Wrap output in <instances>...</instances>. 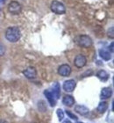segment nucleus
Segmentation results:
<instances>
[{
    "instance_id": "f257e3e1",
    "label": "nucleus",
    "mask_w": 114,
    "mask_h": 123,
    "mask_svg": "<svg viewBox=\"0 0 114 123\" xmlns=\"http://www.w3.org/2000/svg\"><path fill=\"white\" fill-rule=\"evenodd\" d=\"M5 35L8 41H10L12 43H15L19 41L21 37L20 29L18 28V26H9L5 30Z\"/></svg>"
},
{
    "instance_id": "f03ea898",
    "label": "nucleus",
    "mask_w": 114,
    "mask_h": 123,
    "mask_svg": "<svg viewBox=\"0 0 114 123\" xmlns=\"http://www.w3.org/2000/svg\"><path fill=\"white\" fill-rule=\"evenodd\" d=\"M76 42L78 46L84 48V49H89L93 44L92 39L87 34H81V35L77 36L76 38Z\"/></svg>"
},
{
    "instance_id": "7ed1b4c3",
    "label": "nucleus",
    "mask_w": 114,
    "mask_h": 123,
    "mask_svg": "<svg viewBox=\"0 0 114 123\" xmlns=\"http://www.w3.org/2000/svg\"><path fill=\"white\" fill-rule=\"evenodd\" d=\"M50 9L54 13L58 14V15L64 14V13L66 12V7H65V5L61 2H60V1H57V0H54L53 2L51 3Z\"/></svg>"
},
{
    "instance_id": "20e7f679",
    "label": "nucleus",
    "mask_w": 114,
    "mask_h": 123,
    "mask_svg": "<svg viewBox=\"0 0 114 123\" xmlns=\"http://www.w3.org/2000/svg\"><path fill=\"white\" fill-rule=\"evenodd\" d=\"M21 10H22L21 5L18 1H11L9 5H8V12L13 15L19 14L21 12Z\"/></svg>"
},
{
    "instance_id": "39448f33",
    "label": "nucleus",
    "mask_w": 114,
    "mask_h": 123,
    "mask_svg": "<svg viewBox=\"0 0 114 123\" xmlns=\"http://www.w3.org/2000/svg\"><path fill=\"white\" fill-rule=\"evenodd\" d=\"M87 63V58L84 56V55L79 54L77 55L76 57H75V60H74V64L76 68H84Z\"/></svg>"
},
{
    "instance_id": "423d86ee",
    "label": "nucleus",
    "mask_w": 114,
    "mask_h": 123,
    "mask_svg": "<svg viewBox=\"0 0 114 123\" xmlns=\"http://www.w3.org/2000/svg\"><path fill=\"white\" fill-rule=\"evenodd\" d=\"M72 72V69L68 64H61L58 68V74L61 77H68Z\"/></svg>"
},
{
    "instance_id": "0eeeda50",
    "label": "nucleus",
    "mask_w": 114,
    "mask_h": 123,
    "mask_svg": "<svg viewBox=\"0 0 114 123\" xmlns=\"http://www.w3.org/2000/svg\"><path fill=\"white\" fill-rule=\"evenodd\" d=\"M23 75L28 79H34L37 77V70L34 67H28L23 71Z\"/></svg>"
},
{
    "instance_id": "6e6552de",
    "label": "nucleus",
    "mask_w": 114,
    "mask_h": 123,
    "mask_svg": "<svg viewBox=\"0 0 114 123\" xmlns=\"http://www.w3.org/2000/svg\"><path fill=\"white\" fill-rule=\"evenodd\" d=\"M76 86V82L74 79L66 80V81L63 83V90L66 92H74Z\"/></svg>"
},
{
    "instance_id": "1a4fd4ad",
    "label": "nucleus",
    "mask_w": 114,
    "mask_h": 123,
    "mask_svg": "<svg viewBox=\"0 0 114 123\" xmlns=\"http://www.w3.org/2000/svg\"><path fill=\"white\" fill-rule=\"evenodd\" d=\"M75 112L80 115H87L90 113V109L84 105H76L75 106Z\"/></svg>"
},
{
    "instance_id": "9d476101",
    "label": "nucleus",
    "mask_w": 114,
    "mask_h": 123,
    "mask_svg": "<svg viewBox=\"0 0 114 123\" xmlns=\"http://www.w3.org/2000/svg\"><path fill=\"white\" fill-rule=\"evenodd\" d=\"M44 95L46 96L47 99H48V103L50 104L51 106H54L56 105V99L54 97L53 93L51 92V91L49 90H45L44 91Z\"/></svg>"
},
{
    "instance_id": "9b49d317",
    "label": "nucleus",
    "mask_w": 114,
    "mask_h": 123,
    "mask_svg": "<svg viewBox=\"0 0 114 123\" xmlns=\"http://www.w3.org/2000/svg\"><path fill=\"white\" fill-rule=\"evenodd\" d=\"M112 90L111 87H104L101 91V94H100V98L102 99H107L112 97Z\"/></svg>"
},
{
    "instance_id": "f8f14e48",
    "label": "nucleus",
    "mask_w": 114,
    "mask_h": 123,
    "mask_svg": "<svg viewBox=\"0 0 114 123\" xmlns=\"http://www.w3.org/2000/svg\"><path fill=\"white\" fill-rule=\"evenodd\" d=\"M99 55L102 59L104 60V61H109L112 58V54L111 52L106 49H99Z\"/></svg>"
},
{
    "instance_id": "ddd939ff",
    "label": "nucleus",
    "mask_w": 114,
    "mask_h": 123,
    "mask_svg": "<svg viewBox=\"0 0 114 123\" xmlns=\"http://www.w3.org/2000/svg\"><path fill=\"white\" fill-rule=\"evenodd\" d=\"M62 103L68 107H71L75 104V98L71 95H65L62 98Z\"/></svg>"
},
{
    "instance_id": "4468645a",
    "label": "nucleus",
    "mask_w": 114,
    "mask_h": 123,
    "mask_svg": "<svg viewBox=\"0 0 114 123\" xmlns=\"http://www.w3.org/2000/svg\"><path fill=\"white\" fill-rule=\"evenodd\" d=\"M52 87H53V91L51 92L53 93L54 97L55 98V99H58L59 98H60V96H61V86L59 85V83L55 82L54 83Z\"/></svg>"
},
{
    "instance_id": "2eb2a0df",
    "label": "nucleus",
    "mask_w": 114,
    "mask_h": 123,
    "mask_svg": "<svg viewBox=\"0 0 114 123\" xmlns=\"http://www.w3.org/2000/svg\"><path fill=\"white\" fill-rule=\"evenodd\" d=\"M96 77H98L101 81H104V82H105V81L109 79V74L105 70H104V69H100L99 71H97Z\"/></svg>"
},
{
    "instance_id": "dca6fc26",
    "label": "nucleus",
    "mask_w": 114,
    "mask_h": 123,
    "mask_svg": "<svg viewBox=\"0 0 114 123\" xmlns=\"http://www.w3.org/2000/svg\"><path fill=\"white\" fill-rule=\"evenodd\" d=\"M108 103L106 101H101V102L99 103L98 105H97V111H98V113H105V111L108 109Z\"/></svg>"
},
{
    "instance_id": "f3484780",
    "label": "nucleus",
    "mask_w": 114,
    "mask_h": 123,
    "mask_svg": "<svg viewBox=\"0 0 114 123\" xmlns=\"http://www.w3.org/2000/svg\"><path fill=\"white\" fill-rule=\"evenodd\" d=\"M56 113H57V116H58V119L59 121H63L64 119V112L62 109H61V108H58L57 109V111H56Z\"/></svg>"
},
{
    "instance_id": "a211bd4d",
    "label": "nucleus",
    "mask_w": 114,
    "mask_h": 123,
    "mask_svg": "<svg viewBox=\"0 0 114 123\" xmlns=\"http://www.w3.org/2000/svg\"><path fill=\"white\" fill-rule=\"evenodd\" d=\"M107 35H108V37H110L111 39L114 38V27L113 26H112L111 28L108 29V31H107Z\"/></svg>"
},
{
    "instance_id": "6ab92c4d",
    "label": "nucleus",
    "mask_w": 114,
    "mask_h": 123,
    "mask_svg": "<svg viewBox=\"0 0 114 123\" xmlns=\"http://www.w3.org/2000/svg\"><path fill=\"white\" fill-rule=\"evenodd\" d=\"M5 52H6V49H5V46L3 43H1V42H0V57L3 56V55H5Z\"/></svg>"
},
{
    "instance_id": "aec40b11",
    "label": "nucleus",
    "mask_w": 114,
    "mask_h": 123,
    "mask_svg": "<svg viewBox=\"0 0 114 123\" xmlns=\"http://www.w3.org/2000/svg\"><path fill=\"white\" fill-rule=\"evenodd\" d=\"M66 113L68 114V116L69 118L73 119V120H77V116H76L74 113H72L70 111H66Z\"/></svg>"
},
{
    "instance_id": "412c9836",
    "label": "nucleus",
    "mask_w": 114,
    "mask_h": 123,
    "mask_svg": "<svg viewBox=\"0 0 114 123\" xmlns=\"http://www.w3.org/2000/svg\"><path fill=\"white\" fill-rule=\"evenodd\" d=\"M109 50H111V53L113 52V42H112L111 45L109 46Z\"/></svg>"
},
{
    "instance_id": "4be33fe9",
    "label": "nucleus",
    "mask_w": 114,
    "mask_h": 123,
    "mask_svg": "<svg viewBox=\"0 0 114 123\" xmlns=\"http://www.w3.org/2000/svg\"><path fill=\"white\" fill-rule=\"evenodd\" d=\"M62 123H72V122H71V121H69V120H68V119H67V120L63 121V122H62Z\"/></svg>"
},
{
    "instance_id": "5701e85b",
    "label": "nucleus",
    "mask_w": 114,
    "mask_h": 123,
    "mask_svg": "<svg viewBox=\"0 0 114 123\" xmlns=\"http://www.w3.org/2000/svg\"><path fill=\"white\" fill-rule=\"evenodd\" d=\"M0 123H8L6 121H4V120H0Z\"/></svg>"
},
{
    "instance_id": "b1692460",
    "label": "nucleus",
    "mask_w": 114,
    "mask_h": 123,
    "mask_svg": "<svg viewBox=\"0 0 114 123\" xmlns=\"http://www.w3.org/2000/svg\"><path fill=\"white\" fill-rule=\"evenodd\" d=\"M76 123H84V122H82V121H77Z\"/></svg>"
}]
</instances>
